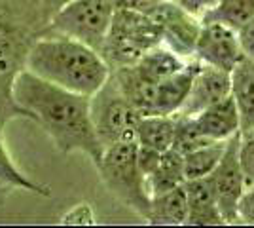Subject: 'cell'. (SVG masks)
I'll use <instances>...</instances> for the list:
<instances>
[{
	"mask_svg": "<svg viewBox=\"0 0 254 228\" xmlns=\"http://www.w3.org/2000/svg\"><path fill=\"white\" fill-rule=\"evenodd\" d=\"M13 97L48 133L59 152H82L93 163L101 160L105 147L91 120L89 95L55 86L25 69L15 80Z\"/></svg>",
	"mask_w": 254,
	"mask_h": 228,
	"instance_id": "1",
	"label": "cell"
},
{
	"mask_svg": "<svg viewBox=\"0 0 254 228\" xmlns=\"http://www.w3.org/2000/svg\"><path fill=\"white\" fill-rule=\"evenodd\" d=\"M50 17L42 0H0V128L11 120H31L13 97L17 76L36 40L50 31Z\"/></svg>",
	"mask_w": 254,
	"mask_h": 228,
	"instance_id": "2",
	"label": "cell"
},
{
	"mask_svg": "<svg viewBox=\"0 0 254 228\" xmlns=\"http://www.w3.org/2000/svg\"><path fill=\"white\" fill-rule=\"evenodd\" d=\"M27 71L68 91L93 95L112 75L99 50L61 33H48L32 46Z\"/></svg>",
	"mask_w": 254,
	"mask_h": 228,
	"instance_id": "3",
	"label": "cell"
},
{
	"mask_svg": "<svg viewBox=\"0 0 254 228\" xmlns=\"http://www.w3.org/2000/svg\"><path fill=\"white\" fill-rule=\"evenodd\" d=\"M137 152V141L114 143L110 147H105L95 167L108 192L146 221L152 206V196L148 192L146 175L138 165Z\"/></svg>",
	"mask_w": 254,
	"mask_h": 228,
	"instance_id": "4",
	"label": "cell"
},
{
	"mask_svg": "<svg viewBox=\"0 0 254 228\" xmlns=\"http://www.w3.org/2000/svg\"><path fill=\"white\" fill-rule=\"evenodd\" d=\"M163 44L161 27L148 13L116 8L101 55L110 69L135 65L142 55Z\"/></svg>",
	"mask_w": 254,
	"mask_h": 228,
	"instance_id": "5",
	"label": "cell"
},
{
	"mask_svg": "<svg viewBox=\"0 0 254 228\" xmlns=\"http://www.w3.org/2000/svg\"><path fill=\"white\" fill-rule=\"evenodd\" d=\"M142 114L126 97L112 75L105 86L91 95V120L103 147L120 141H137V124Z\"/></svg>",
	"mask_w": 254,
	"mask_h": 228,
	"instance_id": "6",
	"label": "cell"
},
{
	"mask_svg": "<svg viewBox=\"0 0 254 228\" xmlns=\"http://www.w3.org/2000/svg\"><path fill=\"white\" fill-rule=\"evenodd\" d=\"M116 8V0H72L52 17L50 31L78 38L101 52Z\"/></svg>",
	"mask_w": 254,
	"mask_h": 228,
	"instance_id": "7",
	"label": "cell"
},
{
	"mask_svg": "<svg viewBox=\"0 0 254 228\" xmlns=\"http://www.w3.org/2000/svg\"><path fill=\"white\" fill-rule=\"evenodd\" d=\"M148 15L161 27L163 44L184 59H195V44L201 31V19L191 15L175 0H159Z\"/></svg>",
	"mask_w": 254,
	"mask_h": 228,
	"instance_id": "8",
	"label": "cell"
},
{
	"mask_svg": "<svg viewBox=\"0 0 254 228\" xmlns=\"http://www.w3.org/2000/svg\"><path fill=\"white\" fill-rule=\"evenodd\" d=\"M197 61L232 73L245 57L239 33L220 21H201L199 38L195 44Z\"/></svg>",
	"mask_w": 254,
	"mask_h": 228,
	"instance_id": "9",
	"label": "cell"
},
{
	"mask_svg": "<svg viewBox=\"0 0 254 228\" xmlns=\"http://www.w3.org/2000/svg\"><path fill=\"white\" fill-rule=\"evenodd\" d=\"M239 135L241 133L233 135L228 141L222 160L211 173L212 185H214V190L218 196V206H220V211L228 225L239 223L237 221V204L247 190L243 169L239 163Z\"/></svg>",
	"mask_w": 254,
	"mask_h": 228,
	"instance_id": "10",
	"label": "cell"
},
{
	"mask_svg": "<svg viewBox=\"0 0 254 228\" xmlns=\"http://www.w3.org/2000/svg\"><path fill=\"white\" fill-rule=\"evenodd\" d=\"M228 95H232V73L201 63L188 99L177 116H195Z\"/></svg>",
	"mask_w": 254,
	"mask_h": 228,
	"instance_id": "11",
	"label": "cell"
},
{
	"mask_svg": "<svg viewBox=\"0 0 254 228\" xmlns=\"http://www.w3.org/2000/svg\"><path fill=\"white\" fill-rule=\"evenodd\" d=\"M191 120L197 133L207 141H230L233 135L241 133V116L232 95L191 116Z\"/></svg>",
	"mask_w": 254,
	"mask_h": 228,
	"instance_id": "12",
	"label": "cell"
},
{
	"mask_svg": "<svg viewBox=\"0 0 254 228\" xmlns=\"http://www.w3.org/2000/svg\"><path fill=\"white\" fill-rule=\"evenodd\" d=\"M186 196H188V221L186 225L193 227H220L228 225L224 219L218 196L212 185L211 175L201 179H191L184 183Z\"/></svg>",
	"mask_w": 254,
	"mask_h": 228,
	"instance_id": "13",
	"label": "cell"
},
{
	"mask_svg": "<svg viewBox=\"0 0 254 228\" xmlns=\"http://www.w3.org/2000/svg\"><path fill=\"white\" fill-rule=\"evenodd\" d=\"M201 67V61L190 59L188 65L177 75L165 78L158 84L156 89V105H154V114H167V116H177L182 105L186 103L188 93L193 84V78Z\"/></svg>",
	"mask_w": 254,
	"mask_h": 228,
	"instance_id": "14",
	"label": "cell"
},
{
	"mask_svg": "<svg viewBox=\"0 0 254 228\" xmlns=\"http://www.w3.org/2000/svg\"><path fill=\"white\" fill-rule=\"evenodd\" d=\"M232 97L241 116V131L254 128V59L245 55L232 71Z\"/></svg>",
	"mask_w": 254,
	"mask_h": 228,
	"instance_id": "15",
	"label": "cell"
},
{
	"mask_svg": "<svg viewBox=\"0 0 254 228\" xmlns=\"http://www.w3.org/2000/svg\"><path fill=\"white\" fill-rule=\"evenodd\" d=\"M188 61L190 59H184L182 55L173 52L165 44H159V46L152 48L150 52L142 55L135 63V67L144 78H148L150 82L159 84L165 78H169V76L177 75L179 71H182L184 67L188 65Z\"/></svg>",
	"mask_w": 254,
	"mask_h": 228,
	"instance_id": "16",
	"label": "cell"
},
{
	"mask_svg": "<svg viewBox=\"0 0 254 228\" xmlns=\"http://www.w3.org/2000/svg\"><path fill=\"white\" fill-rule=\"evenodd\" d=\"M177 135V116L167 114H148L137 124V143L154 151L167 152L175 145Z\"/></svg>",
	"mask_w": 254,
	"mask_h": 228,
	"instance_id": "17",
	"label": "cell"
},
{
	"mask_svg": "<svg viewBox=\"0 0 254 228\" xmlns=\"http://www.w3.org/2000/svg\"><path fill=\"white\" fill-rule=\"evenodd\" d=\"M146 221L150 225H169V227L186 225V221H188V196H186L184 185L177 186L173 190H167L163 194L154 196Z\"/></svg>",
	"mask_w": 254,
	"mask_h": 228,
	"instance_id": "18",
	"label": "cell"
},
{
	"mask_svg": "<svg viewBox=\"0 0 254 228\" xmlns=\"http://www.w3.org/2000/svg\"><path fill=\"white\" fill-rule=\"evenodd\" d=\"M146 183H148V192L152 198L184 185L186 183L184 154L175 151V149H169L167 152H163L158 167L146 177Z\"/></svg>",
	"mask_w": 254,
	"mask_h": 228,
	"instance_id": "19",
	"label": "cell"
},
{
	"mask_svg": "<svg viewBox=\"0 0 254 228\" xmlns=\"http://www.w3.org/2000/svg\"><path fill=\"white\" fill-rule=\"evenodd\" d=\"M2 128H0V186L8 188V190H25L36 196H44L50 198L52 196V188L32 181L31 177L23 173L21 169L13 163L10 152L4 145V137H2Z\"/></svg>",
	"mask_w": 254,
	"mask_h": 228,
	"instance_id": "20",
	"label": "cell"
},
{
	"mask_svg": "<svg viewBox=\"0 0 254 228\" xmlns=\"http://www.w3.org/2000/svg\"><path fill=\"white\" fill-rule=\"evenodd\" d=\"M226 147H228V141H211L197 147V149H193L188 154H184L186 181L209 177L216 169L220 160H222Z\"/></svg>",
	"mask_w": 254,
	"mask_h": 228,
	"instance_id": "21",
	"label": "cell"
},
{
	"mask_svg": "<svg viewBox=\"0 0 254 228\" xmlns=\"http://www.w3.org/2000/svg\"><path fill=\"white\" fill-rule=\"evenodd\" d=\"M254 17V0H218V4L207 11L201 21H220L239 31Z\"/></svg>",
	"mask_w": 254,
	"mask_h": 228,
	"instance_id": "22",
	"label": "cell"
},
{
	"mask_svg": "<svg viewBox=\"0 0 254 228\" xmlns=\"http://www.w3.org/2000/svg\"><path fill=\"white\" fill-rule=\"evenodd\" d=\"M239 163L247 186L254 185V128L245 130L239 135Z\"/></svg>",
	"mask_w": 254,
	"mask_h": 228,
	"instance_id": "23",
	"label": "cell"
},
{
	"mask_svg": "<svg viewBox=\"0 0 254 228\" xmlns=\"http://www.w3.org/2000/svg\"><path fill=\"white\" fill-rule=\"evenodd\" d=\"M63 225H95V215L89 204H76L61 217Z\"/></svg>",
	"mask_w": 254,
	"mask_h": 228,
	"instance_id": "24",
	"label": "cell"
},
{
	"mask_svg": "<svg viewBox=\"0 0 254 228\" xmlns=\"http://www.w3.org/2000/svg\"><path fill=\"white\" fill-rule=\"evenodd\" d=\"M237 221L243 225H254V185L247 186L237 204Z\"/></svg>",
	"mask_w": 254,
	"mask_h": 228,
	"instance_id": "25",
	"label": "cell"
},
{
	"mask_svg": "<svg viewBox=\"0 0 254 228\" xmlns=\"http://www.w3.org/2000/svg\"><path fill=\"white\" fill-rule=\"evenodd\" d=\"M137 156H138V165H140L142 173L148 177V175L158 167V163H159V160H161V156H163V152L148 149V147H140V145H138Z\"/></svg>",
	"mask_w": 254,
	"mask_h": 228,
	"instance_id": "26",
	"label": "cell"
},
{
	"mask_svg": "<svg viewBox=\"0 0 254 228\" xmlns=\"http://www.w3.org/2000/svg\"><path fill=\"white\" fill-rule=\"evenodd\" d=\"M175 2L179 6H182L186 11H190L191 15L199 17V19L218 4V0H175Z\"/></svg>",
	"mask_w": 254,
	"mask_h": 228,
	"instance_id": "27",
	"label": "cell"
},
{
	"mask_svg": "<svg viewBox=\"0 0 254 228\" xmlns=\"http://www.w3.org/2000/svg\"><path fill=\"white\" fill-rule=\"evenodd\" d=\"M237 33H239V40H241L243 54L247 55V57L254 59V17L247 23L245 27H241Z\"/></svg>",
	"mask_w": 254,
	"mask_h": 228,
	"instance_id": "28",
	"label": "cell"
},
{
	"mask_svg": "<svg viewBox=\"0 0 254 228\" xmlns=\"http://www.w3.org/2000/svg\"><path fill=\"white\" fill-rule=\"evenodd\" d=\"M159 0H116L118 8H127V10H137L148 13Z\"/></svg>",
	"mask_w": 254,
	"mask_h": 228,
	"instance_id": "29",
	"label": "cell"
},
{
	"mask_svg": "<svg viewBox=\"0 0 254 228\" xmlns=\"http://www.w3.org/2000/svg\"><path fill=\"white\" fill-rule=\"evenodd\" d=\"M42 2H44V10H46V13H48V17L52 19L57 11L61 10L63 6H66L68 2H72V0H42Z\"/></svg>",
	"mask_w": 254,
	"mask_h": 228,
	"instance_id": "30",
	"label": "cell"
},
{
	"mask_svg": "<svg viewBox=\"0 0 254 228\" xmlns=\"http://www.w3.org/2000/svg\"><path fill=\"white\" fill-rule=\"evenodd\" d=\"M11 190H8V188H2L0 186V204H4L6 202V198H8V194H10Z\"/></svg>",
	"mask_w": 254,
	"mask_h": 228,
	"instance_id": "31",
	"label": "cell"
}]
</instances>
